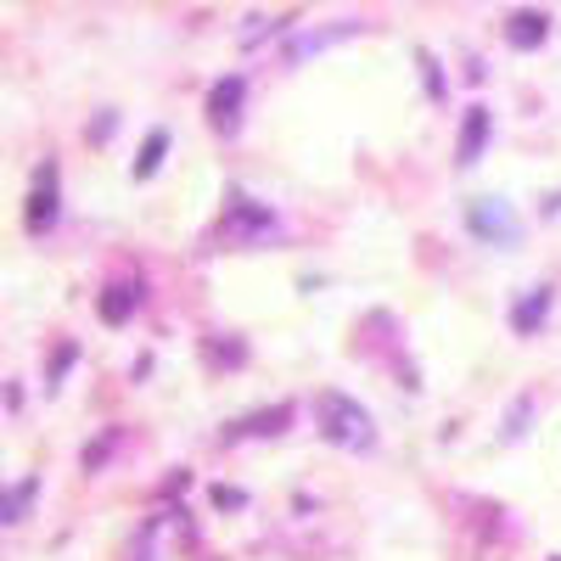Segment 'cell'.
I'll list each match as a JSON object with an SVG mask.
<instances>
[{"label": "cell", "mask_w": 561, "mask_h": 561, "mask_svg": "<svg viewBox=\"0 0 561 561\" xmlns=\"http://www.w3.org/2000/svg\"><path fill=\"white\" fill-rule=\"evenodd\" d=\"M466 225H472V237L489 242V248H517L523 242V219L500 197H478L472 208H466Z\"/></svg>", "instance_id": "obj_2"}, {"label": "cell", "mask_w": 561, "mask_h": 561, "mask_svg": "<svg viewBox=\"0 0 561 561\" xmlns=\"http://www.w3.org/2000/svg\"><path fill=\"white\" fill-rule=\"evenodd\" d=\"M57 163H45L39 169V180H34V197H28V230L34 237H45V230L57 225Z\"/></svg>", "instance_id": "obj_6"}, {"label": "cell", "mask_w": 561, "mask_h": 561, "mask_svg": "<svg viewBox=\"0 0 561 561\" xmlns=\"http://www.w3.org/2000/svg\"><path fill=\"white\" fill-rule=\"evenodd\" d=\"M489 147V107H466V124H460V140H455V163L472 169Z\"/></svg>", "instance_id": "obj_7"}, {"label": "cell", "mask_w": 561, "mask_h": 561, "mask_svg": "<svg viewBox=\"0 0 561 561\" xmlns=\"http://www.w3.org/2000/svg\"><path fill=\"white\" fill-rule=\"evenodd\" d=\"M545 34H550V18L545 12H511L505 18V39L517 45V51H539Z\"/></svg>", "instance_id": "obj_8"}, {"label": "cell", "mask_w": 561, "mask_h": 561, "mask_svg": "<svg viewBox=\"0 0 561 561\" xmlns=\"http://www.w3.org/2000/svg\"><path fill=\"white\" fill-rule=\"evenodd\" d=\"M96 309H102V320H107V325H124V320L140 309V280H113V287L102 293V304H96Z\"/></svg>", "instance_id": "obj_9"}, {"label": "cell", "mask_w": 561, "mask_h": 561, "mask_svg": "<svg viewBox=\"0 0 561 561\" xmlns=\"http://www.w3.org/2000/svg\"><path fill=\"white\" fill-rule=\"evenodd\" d=\"M348 34H359V23H337V28H320V34H304V39H293V51H287V62H304V57L325 51V45H337V39H348Z\"/></svg>", "instance_id": "obj_11"}, {"label": "cell", "mask_w": 561, "mask_h": 561, "mask_svg": "<svg viewBox=\"0 0 561 561\" xmlns=\"http://www.w3.org/2000/svg\"><path fill=\"white\" fill-rule=\"evenodd\" d=\"M28 494H34V478H28V483H18V489L7 494V505H0V517H7V523H23V505H28Z\"/></svg>", "instance_id": "obj_13"}, {"label": "cell", "mask_w": 561, "mask_h": 561, "mask_svg": "<svg viewBox=\"0 0 561 561\" xmlns=\"http://www.w3.org/2000/svg\"><path fill=\"white\" fill-rule=\"evenodd\" d=\"M545 314H550V287H528L517 298V309H511V325H517L523 337H534L539 325H545Z\"/></svg>", "instance_id": "obj_10"}, {"label": "cell", "mask_w": 561, "mask_h": 561, "mask_svg": "<svg viewBox=\"0 0 561 561\" xmlns=\"http://www.w3.org/2000/svg\"><path fill=\"white\" fill-rule=\"evenodd\" d=\"M314 427L337 449H377V421H370V410L359 399L337 393V388L314 393Z\"/></svg>", "instance_id": "obj_1"}, {"label": "cell", "mask_w": 561, "mask_h": 561, "mask_svg": "<svg viewBox=\"0 0 561 561\" xmlns=\"http://www.w3.org/2000/svg\"><path fill=\"white\" fill-rule=\"evenodd\" d=\"M242 96H248V84L230 73V79H219L214 90H208V124L219 129V135H237L242 129Z\"/></svg>", "instance_id": "obj_4"}, {"label": "cell", "mask_w": 561, "mask_h": 561, "mask_svg": "<svg viewBox=\"0 0 561 561\" xmlns=\"http://www.w3.org/2000/svg\"><path fill=\"white\" fill-rule=\"evenodd\" d=\"M293 421V404H275V410H259L248 421H230V427L219 433V444H242V438H280Z\"/></svg>", "instance_id": "obj_5"}, {"label": "cell", "mask_w": 561, "mask_h": 561, "mask_svg": "<svg viewBox=\"0 0 561 561\" xmlns=\"http://www.w3.org/2000/svg\"><path fill=\"white\" fill-rule=\"evenodd\" d=\"M163 152H169V135L152 129V135H147V147H140V158H135V180H152L158 163H163Z\"/></svg>", "instance_id": "obj_12"}, {"label": "cell", "mask_w": 561, "mask_h": 561, "mask_svg": "<svg viewBox=\"0 0 561 561\" xmlns=\"http://www.w3.org/2000/svg\"><path fill=\"white\" fill-rule=\"evenodd\" d=\"M275 230V214L253 197H230L225 203V219H219V242H259Z\"/></svg>", "instance_id": "obj_3"}]
</instances>
